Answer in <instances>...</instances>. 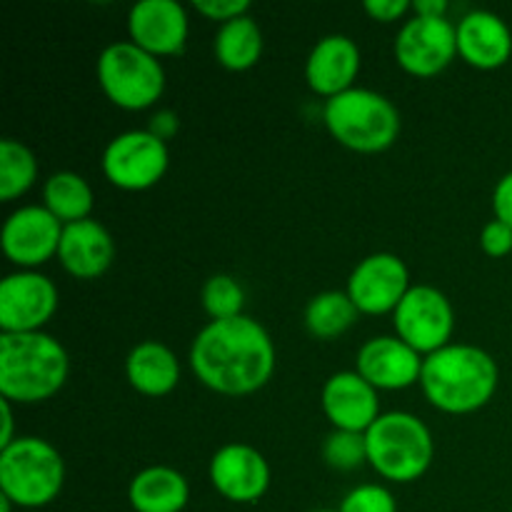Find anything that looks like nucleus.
Masks as SVG:
<instances>
[{
  "label": "nucleus",
  "mask_w": 512,
  "mask_h": 512,
  "mask_svg": "<svg viewBox=\"0 0 512 512\" xmlns=\"http://www.w3.org/2000/svg\"><path fill=\"white\" fill-rule=\"evenodd\" d=\"M368 463L393 483L423 478L433 463V435L410 413H385L365 433Z\"/></svg>",
  "instance_id": "obj_5"
},
{
  "label": "nucleus",
  "mask_w": 512,
  "mask_h": 512,
  "mask_svg": "<svg viewBox=\"0 0 512 512\" xmlns=\"http://www.w3.org/2000/svg\"><path fill=\"white\" fill-rule=\"evenodd\" d=\"M358 373L375 390H403L418 383L423 373V360L418 350L400 338H373L360 348Z\"/></svg>",
  "instance_id": "obj_16"
},
{
  "label": "nucleus",
  "mask_w": 512,
  "mask_h": 512,
  "mask_svg": "<svg viewBox=\"0 0 512 512\" xmlns=\"http://www.w3.org/2000/svg\"><path fill=\"white\" fill-rule=\"evenodd\" d=\"M325 125L340 145L358 153H380L400 133L398 108L385 95L368 88H350L325 103Z\"/></svg>",
  "instance_id": "obj_4"
},
{
  "label": "nucleus",
  "mask_w": 512,
  "mask_h": 512,
  "mask_svg": "<svg viewBox=\"0 0 512 512\" xmlns=\"http://www.w3.org/2000/svg\"><path fill=\"white\" fill-rule=\"evenodd\" d=\"M510 512H512V510H510Z\"/></svg>",
  "instance_id": "obj_38"
},
{
  "label": "nucleus",
  "mask_w": 512,
  "mask_h": 512,
  "mask_svg": "<svg viewBox=\"0 0 512 512\" xmlns=\"http://www.w3.org/2000/svg\"><path fill=\"white\" fill-rule=\"evenodd\" d=\"M263 55V33L250 15L228 20L215 35V58L228 70H248Z\"/></svg>",
  "instance_id": "obj_23"
},
{
  "label": "nucleus",
  "mask_w": 512,
  "mask_h": 512,
  "mask_svg": "<svg viewBox=\"0 0 512 512\" xmlns=\"http://www.w3.org/2000/svg\"><path fill=\"white\" fill-rule=\"evenodd\" d=\"M338 512H398V503L383 485H360L345 495Z\"/></svg>",
  "instance_id": "obj_29"
},
{
  "label": "nucleus",
  "mask_w": 512,
  "mask_h": 512,
  "mask_svg": "<svg viewBox=\"0 0 512 512\" xmlns=\"http://www.w3.org/2000/svg\"><path fill=\"white\" fill-rule=\"evenodd\" d=\"M425 398L443 413H475L490 403L498 388V365L475 345H445L423 360Z\"/></svg>",
  "instance_id": "obj_2"
},
{
  "label": "nucleus",
  "mask_w": 512,
  "mask_h": 512,
  "mask_svg": "<svg viewBox=\"0 0 512 512\" xmlns=\"http://www.w3.org/2000/svg\"><path fill=\"white\" fill-rule=\"evenodd\" d=\"M203 308L205 313L213 320H230L243 315L245 293L238 285V280L230 278V275H213L208 283L203 285Z\"/></svg>",
  "instance_id": "obj_27"
},
{
  "label": "nucleus",
  "mask_w": 512,
  "mask_h": 512,
  "mask_svg": "<svg viewBox=\"0 0 512 512\" xmlns=\"http://www.w3.org/2000/svg\"><path fill=\"white\" fill-rule=\"evenodd\" d=\"M0 413H3V435H0V450L13 443V413H10V400H0Z\"/></svg>",
  "instance_id": "obj_36"
},
{
  "label": "nucleus",
  "mask_w": 512,
  "mask_h": 512,
  "mask_svg": "<svg viewBox=\"0 0 512 512\" xmlns=\"http://www.w3.org/2000/svg\"><path fill=\"white\" fill-rule=\"evenodd\" d=\"M195 10L210 20L228 23V20L240 18V15H248L250 3L248 0H195Z\"/></svg>",
  "instance_id": "obj_31"
},
{
  "label": "nucleus",
  "mask_w": 512,
  "mask_h": 512,
  "mask_svg": "<svg viewBox=\"0 0 512 512\" xmlns=\"http://www.w3.org/2000/svg\"><path fill=\"white\" fill-rule=\"evenodd\" d=\"M125 373H128L130 385L138 393L150 395V398H163V395L173 393L175 385H178L180 365L173 350L165 348L163 343L148 340V343H140L130 350Z\"/></svg>",
  "instance_id": "obj_21"
},
{
  "label": "nucleus",
  "mask_w": 512,
  "mask_h": 512,
  "mask_svg": "<svg viewBox=\"0 0 512 512\" xmlns=\"http://www.w3.org/2000/svg\"><path fill=\"white\" fill-rule=\"evenodd\" d=\"M130 43L150 55H178L188 40V15L175 0H140L128 15Z\"/></svg>",
  "instance_id": "obj_15"
},
{
  "label": "nucleus",
  "mask_w": 512,
  "mask_h": 512,
  "mask_svg": "<svg viewBox=\"0 0 512 512\" xmlns=\"http://www.w3.org/2000/svg\"><path fill=\"white\" fill-rule=\"evenodd\" d=\"M408 8H413V3H408V0H365V13L380 23L398 20Z\"/></svg>",
  "instance_id": "obj_32"
},
{
  "label": "nucleus",
  "mask_w": 512,
  "mask_h": 512,
  "mask_svg": "<svg viewBox=\"0 0 512 512\" xmlns=\"http://www.w3.org/2000/svg\"><path fill=\"white\" fill-rule=\"evenodd\" d=\"M458 53L473 68H500L512 55L510 28L490 10H473L458 25Z\"/></svg>",
  "instance_id": "obj_18"
},
{
  "label": "nucleus",
  "mask_w": 512,
  "mask_h": 512,
  "mask_svg": "<svg viewBox=\"0 0 512 512\" xmlns=\"http://www.w3.org/2000/svg\"><path fill=\"white\" fill-rule=\"evenodd\" d=\"M35 178H38L35 155L18 140H0V200L10 203L28 193Z\"/></svg>",
  "instance_id": "obj_26"
},
{
  "label": "nucleus",
  "mask_w": 512,
  "mask_h": 512,
  "mask_svg": "<svg viewBox=\"0 0 512 512\" xmlns=\"http://www.w3.org/2000/svg\"><path fill=\"white\" fill-rule=\"evenodd\" d=\"M98 80L110 103L123 110L150 108L165 90V70L135 43H113L100 53Z\"/></svg>",
  "instance_id": "obj_7"
},
{
  "label": "nucleus",
  "mask_w": 512,
  "mask_h": 512,
  "mask_svg": "<svg viewBox=\"0 0 512 512\" xmlns=\"http://www.w3.org/2000/svg\"><path fill=\"white\" fill-rule=\"evenodd\" d=\"M480 245L490 258H505L512 250V228L503 220H490L480 233Z\"/></svg>",
  "instance_id": "obj_30"
},
{
  "label": "nucleus",
  "mask_w": 512,
  "mask_h": 512,
  "mask_svg": "<svg viewBox=\"0 0 512 512\" xmlns=\"http://www.w3.org/2000/svg\"><path fill=\"white\" fill-rule=\"evenodd\" d=\"M68 353L48 333L0 335V395L10 403H40L63 388Z\"/></svg>",
  "instance_id": "obj_3"
},
{
  "label": "nucleus",
  "mask_w": 512,
  "mask_h": 512,
  "mask_svg": "<svg viewBox=\"0 0 512 512\" xmlns=\"http://www.w3.org/2000/svg\"><path fill=\"white\" fill-rule=\"evenodd\" d=\"M58 258L70 275L80 280L100 278L115 258V245L108 230L95 220H80L63 228Z\"/></svg>",
  "instance_id": "obj_20"
},
{
  "label": "nucleus",
  "mask_w": 512,
  "mask_h": 512,
  "mask_svg": "<svg viewBox=\"0 0 512 512\" xmlns=\"http://www.w3.org/2000/svg\"><path fill=\"white\" fill-rule=\"evenodd\" d=\"M210 483L230 503H258L268 493L270 468L255 448L230 443L210 460Z\"/></svg>",
  "instance_id": "obj_14"
},
{
  "label": "nucleus",
  "mask_w": 512,
  "mask_h": 512,
  "mask_svg": "<svg viewBox=\"0 0 512 512\" xmlns=\"http://www.w3.org/2000/svg\"><path fill=\"white\" fill-rule=\"evenodd\" d=\"M493 210L495 220H503L512 228V173L503 175V180L498 183L493 193Z\"/></svg>",
  "instance_id": "obj_33"
},
{
  "label": "nucleus",
  "mask_w": 512,
  "mask_h": 512,
  "mask_svg": "<svg viewBox=\"0 0 512 512\" xmlns=\"http://www.w3.org/2000/svg\"><path fill=\"white\" fill-rule=\"evenodd\" d=\"M408 268L393 253H375L353 270L348 295L360 313L383 315L400 305L410 290Z\"/></svg>",
  "instance_id": "obj_13"
},
{
  "label": "nucleus",
  "mask_w": 512,
  "mask_h": 512,
  "mask_svg": "<svg viewBox=\"0 0 512 512\" xmlns=\"http://www.w3.org/2000/svg\"><path fill=\"white\" fill-rule=\"evenodd\" d=\"M65 225L40 205H25L15 210L3 225V253L10 263L20 268H35V265L48 263L53 255H58L60 238H63Z\"/></svg>",
  "instance_id": "obj_12"
},
{
  "label": "nucleus",
  "mask_w": 512,
  "mask_h": 512,
  "mask_svg": "<svg viewBox=\"0 0 512 512\" xmlns=\"http://www.w3.org/2000/svg\"><path fill=\"white\" fill-rule=\"evenodd\" d=\"M360 310L350 300L348 293L340 290H328V293L315 295L305 308V325H308L310 335L320 340H330L343 335L350 325L355 323Z\"/></svg>",
  "instance_id": "obj_25"
},
{
  "label": "nucleus",
  "mask_w": 512,
  "mask_h": 512,
  "mask_svg": "<svg viewBox=\"0 0 512 512\" xmlns=\"http://www.w3.org/2000/svg\"><path fill=\"white\" fill-rule=\"evenodd\" d=\"M58 308V290L45 275L25 270L0 283V328L3 333H38Z\"/></svg>",
  "instance_id": "obj_11"
},
{
  "label": "nucleus",
  "mask_w": 512,
  "mask_h": 512,
  "mask_svg": "<svg viewBox=\"0 0 512 512\" xmlns=\"http://www.w3.org/2000/svg\"><path fill=\"white\" fill-rule=\"evenodd\" d=\"M315 512H338V510H315Z\"/></svg>",
  "instance_id": "obj_37"
},
{
  "label": "nucleus",
  "mask_w": 512,
  "mask_h": 512,
  "mask_svg": "<svg viewBox=\"0 0 512 512\" xmlns=\"http://www.w3.org/2000/svg\"><path fill=\"white\" fill-rule=\"evenodd\" d=\"M190 365L203 385L220 395H250L275 370V348L258 320L238 315L205 325L190 348Z\"/></svg>",
  "instance_id": "obj_1"
},
{
  "label": "nucleus",
  "mask_w": 512,
  "mask_h": 512,
  "mask_svg": "<svg viewBox=\"0 0 512 512\" xmlns=\"http://www.w3.org/2000/svg\"><path fill=\"white\" fill-rule=\"evenodd\" d=\"M65 465L40 438H15L0 450V493L20 508H43L63 490Z\"/></svg>",
  "instance_id": "obj_6"
},
{
  "label": "nucleus",
  "mask_w": 512,
  "mask_h": 512,
  "mask_svg": "<svg viewBox=\"0 0 512 512\" xmlns=\"http://www.w3.org/2000/svg\"><path fill=\"white\" fill-rule=\"evenodd\" d=\"M458 55V25L448 18L415 15L395 38V58L400 68L418 78H430L448 68Z\"/></svg>",
  "instance_id": "obj_10"
},
{
  "label": "nucleus",
  "mask_w": 512,
  "mask_h": 512,
  "mask_svg": "<svg viewBox=\"0 0 512 512\" xmlns=\"http://www.w3.org/2000/svg\"><path fill=\"white\" fill-rule=\"evenodd\" d=\"M323 410L335 430L368 433L378 415V393L360 373H335L323 388Z\"/></svg>",
  "instance_id": "obj_17"
},
{
  "label": "nucleus",
  "mask_w": 512,
  "mask_h": 512,
  "mask_svg": "<svg viewBox=\"0 0 512 512\" xmlns=\"http://www.w3.org/2000/svg\"><path fill=\"white\" fill-rule=\"evenodd\" d=\"M360 70V50L348 35H328L320 40L310 53L305 65L308 85L318 95L335 98L353 88V80Z\"/></svg>",
  "instance_id": "obj_19"
},
{
  "label": "nucleus",
  "mask_w": 512,
  "mask_h": 512,
  "mask_svg": "<svg viewBox=\"0 0 512 512\" xmlns=\"http://www.w3.org/2000/svg\"><path fill=\"white\" fill-rule=\"evenodd\" d=\"M168 170V145L150 130H128L108 143L103 173L115 188L148 190Z\"/></svg>",
  "instance_id": "obj_8"
},
{
  "label": "nucleus",
  "mask_w": 512,
  "mask_h": 512,
  "mask_svg": "<svg viewBox=\"0 0 512 512\" xmlns=\"http://www.w3.org/2000/svg\"><path fill=\"white\" fill-rule=\"evenodd\" d=\"M415 13L425 15V18H445V10H448V3L445 0H418L413 3Z\"/></svg>",
  "instance_id": "obj_35"
},
{
  "label": "nucleus",
  "mask_w": 512,
  "mask_h": 512,
  "mask_svg": "<svg viewBox=\"0 0 512 512\" xmlns=\"http://www.w3.org/2000/svg\"><path fill=\"white\" fill-rule=\"evenodd\" d=\"M150 133L163 140V143L168 138H173L178 133V115L173 110H160V113H155L153 123H150Z\"/></svg>",
  "instance_id": "obj_34"
},
{
  "label": "nucleus",
  "mask_w": 512,
  "mask_h": 512,
  "mask_svg": "<svg viewBox=\"0 0 512 512\" xmlns=\"http://www.w3.org/2000/svg\"><path fill=\"white\" fill-rule=\"evenodd\" d=\"M323 458L335 470H355L368 460L363 433H348V430H333L323 443Z\"/></svg>",
  "instance_id": "obj_28"
},
{
  "label": "nucleus",
  "mask_w": 512,
  "mask_h": 512,
  "mask_svg": "<svg viewBox=\"0 0 512 512\" xmlns=\"http://www.w3.org/2000/svg\"><path fill=\"white\" fill-rule=\"evenodd\" d=\"M43 198L45 208L63 225L88 220L90 210H93V190H90V185L78 173H68V170L50 175L43 188Z\"/></svg>",
  "instance_id": "obj_24"
},
{
  "label": "nucleus",
  "mask_w": 512,
  "mask_h": 512,
  "mask_svg": "<svg viewBox=\"0 0 512 512\" xmlns=\"http://www.w3.org/2000/svg\"><path fill=\"white\" fill-rule=\"evenodd\" d=\"M128 500L135 512H183L190 500L188 480L178 470L153 465L135 475Z\"/></svg>",
  "instance_id": "obj_22"
},
{
  "label": "nucleus",
  "mask_w": 512,
  "mask_h": 512,
  "mask_svg": "<svg viewBox=\"0 0 512 512\" xmlns=\"http://www.w3.org/2000/svg\"><path fill=\"white\" fill-rule=\"evenodd\" d=\"M395 330L413 350L433 355L453 335V308L438 288L415 285L395 308Z\"/></svg>",
  "instance_id": "obj_9"
}]
</instances>
